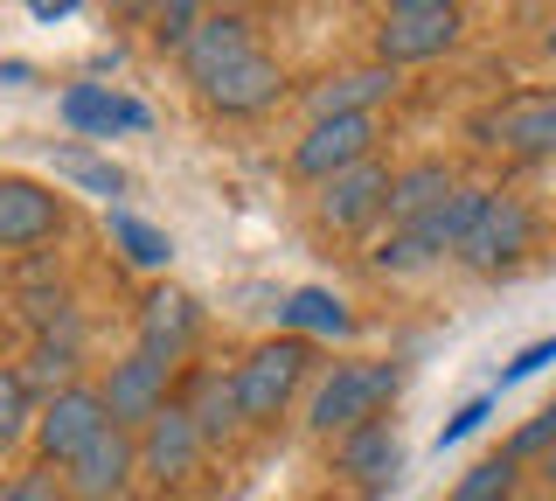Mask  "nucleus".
<instances>
[{"instance_id":"nucleus-1","label":"nucleus","mask_w":556,"mask_h":501,"mask_svg":"<svg viewBox=\"0 0 556 501\" xmlns=\"http://www.w3.org/2000/svg\"><path fill=\"white\" fill-rule=\"evenodd\" d=\"M396 362H369V355H348V362H327L320 370V384H313V397H306V431L313 439H348L355 425H369V418H382V404L396 397Z\"/></svg>"},{"instance_id":"nucleus-2","label":"nucleus","mask_w":556,"mask_h":501,"mask_svg":"<svg viewBox=\"0 0 556 501\" xmlns=\"http://www.w3.org/2000/svg\"><path fill=\"white\" fill-rule=\"evenodd\" d=\"M313 370H320V362H313V341H300V335H271V341H257V349L230 370V384H237V411H243V431H271V425L292 411V397H300V384H306Z\"/></svg>"},{"instance_id":"nucleus-3","label":"nucleus","mask_w":556,"mask_h":501,"mask_svg":"<svg viewBox=\"0 0 556 501\" xmlns=\"http://www.w3.org/2000/svg\"><path fill=\"white\" fill-rule=\"evenodd\" d=\"M382 71H410V63H439L466 42V8L452 0H390L369 28Z\"/></svg>"},{"instance_id":"nucleus-4","label":"nucleus","mask_w":556,"mask_h":501,"mask_svg":"<svg viewBox=\"0 0 556 501\" xmlns=\"http://www.w3.org/2000/svg\"><path fill=\"white\" fill-rule=\"evenodd\" d=\"M112 431V418H104V397L98 384H70L56 397H42V411H35V466H49V474H63L70 460H84L91 446Z\"/></svg>"},{"instance_id":"nucleus-5","label":"nucleus","mask_w":556,"mask_h":501,"mask_svg":"<svg viewBox=\"0 0 556 501\" xmlns=\"http://www.w3.org/2000/svg\"><path fill=\"white\" fill-rule=\"evenodd\" d=\"M535 230H543V223H535L529 202L508 196V188H494V196H486V210H480V223H473V237L459 245L452 265L473 272V279H501V272H515L521 258L535 251Z\"/></svg>"},{"instance_id":"nucleus-6","label":"nucleus","mask_w":556,"mask_h":501,"mask_svg":"<svg viewBox=\"0 0 556 501\" xmlns=\"http://www.w3.org/2000/svg\"><path fill=\"white\" fill-rule=\"evenodd\" d=\"M376 153H382V126H376V118H313L300 140H292L286 167H292V181L327 188L334 175H348V167H362V161H376Z\"/></svg>"},{"instance_id":"nucleus-7","label":"nucleus","mask_w":556,"mask_h":501,"mask_svg":"<svg viewBox=\"0 0 556 501\" xmlns=\"http://www.w3.org/2000/svg\"><path fill=\"white\" fill-rule=\"evenodd\" d=\"M98 397H104V418L139 439V431H147V425L174 404V362L132 349V355H118L112 370L98 376Z\"/></svg>"},{"instance_id":"nucleus-8","label":"nucleus","mask_w":556,"mask_h":501,"mask_svg":"<svg viewBox=\"0 0 556 501\" xmlns=\"http://www.w3.org/2000/svg\"><path fill=\"white\" fill-rule=\"evenodd\" d=\"M132 446H139V488H153V494H181L208 460V439L195 431V418L181 404H167Z\"/></svg>"},{"instance_id":"nucleus-9","label":"nucleus","mask_w":556,"mask_h":501,"mask_svg":"<svg viewBox=\"0 0 556 501\" xmlns=\"http://www.w3.org/2000/svg\"><path fill=\"white\" fill-rule=\"evenodd\" d=\"M132 335H139L147 355H161V362L181 370V362L195 355V341H202V300L188 286L153 279L147 292H139V306H132Z\"/></svg>"},{"instance_id":"nucleus-10","label":"nucleus","mask_w":556,"mask_h":501,"mask_svg":"<svg viewBox=\"0 0 556 501\" xmlns=\"http://www.w3.org/2000/svg\"><path fill=\"white\" fill-rule=\"evenodd\" d=\"M390 175L396 167L376 153V161L334 175L327 188H313V223L334 230V237H355V230H369V223H382V210H390Z\"/></svg>"},{"instance_id":"nucleus-11","label":"nucleus","mask_w":556,"mask_h":501,"mask_svg":"<svg viewBox=\"0 0 556 501\" xmlns=\"http://www.w3.org/2000/svg\"><path fill=\"white\" fill-rule=\"evenodd\" d=\"M473 133L480 147H501L515 161H556V91H508Z\"/></svg>"},{"instance_id":"nucleus-12","label":"nucleus","mask_w":556,"mask_h":501,"mask_svg":"<svg viewBox=\"0 0 556 501\" xmlns=\"http://www.w3.org/2000/svg\"><path fill=\"white\" fill-rule=\"evenodd\" d=\"M63 230H70V196L28 175H0V251H42Z\"/></svg>"},{"instance_id":"nucleus-13","label":"nucleus","mask_w":556,"mask_h":501,"mask_svg":"<svg viewBox=\"0 0 556 501\" xmlns=\"http://www.w3.org/2000/svg\"><path fill=\"white\" fill-rule=\"evenodd\" d=\"M396 91H404V71L355 63V71H327L320 84H306L300 105H306V126L313 118H376L382 105H396Z\"/></svg>"},{"instance_id":"nucleus-14","label":"nucleus","mask_w":556,"mask_h":501,"mask_svg":"<svg viewBox=\"0 0 556 501\" xmlns=\"http://www.w3.org/2000/svg\"><path fill=\"white\" fill-rule=\"evenodd\" d=\"M257 14H243V8H208L202 14V28H195V42L181 49V77L195 84V91H208L223 71H237L243 57H257Z\"/></svg>"},{"instance_id":"nucleus-15","label":"nucleus","mask_w":556,"mask_h":501,"mask_svg":"<svg viewBox=\"0 0 556 501\" xmlns=\"http://www.w3.org/2000/svg\"><path fill=\"white\" fill-rule=\"evenodd\" d=\"M334 474L362 494H390V480L404 474V439H396V418H369L355 425L348 439H334Z\"/></svg>"},{"instance_id":"nucleus-16","label":"nucleus","mask_w":556,"mask_h":501,"mask_svg":"<svg viewBox=\"0 0 556 501\" xmlns=\"http://www.w3.org/2000/svg\"><path fill=\"white\" fill-rule=\"evenodd\" d=\"M292 91V77H286V63L271 57V49H257V57H243L237 71H223L208 91H195L216 118H265L278 98Z\"/></svg>"},{"instance_id":"nucleus-17","label":"nucleus","mask_w":556,"mask_h":501,"mask_svg":"<svg viewBox=\"0 0 556 501\" xmlns=\"http://www.w3.org/2000/svg\"><path fill=\"white\" fill-rule=\"evenodd\" d=\"M63 488H70V501H126L139 488V446H132V431L112 425L84 460L63 466Z\"/></svg>"},{"instance_id":"nucleus-18","label":"nucleus","mask_w":556,"mask_h":501,"mask_svg":"<svg viewBox=\"0 0 556 501\" xmlns=\"http://www.w3.org/2000/svg\"><path fill=\"white\" fill-rule=\"evenodd\" d=\"M56 118L77 140H112V133H147L153 126V112L139 105V98L112 91V84H70L56 98Z\"/></svg>"},{"instance_id":"nucleus-19","label":"nucleus","mask_w":556,"mask_h":501,"mask_svg":"<svg viewBox=\"0 0 556 501\" xmlns=\"http://www.w3.org/2000/svg\"><path fill=\"white\" fill-rule=\"evenodd\" d=\"M459 188V167L439 161V153H417V161H396V175H390V230H410V223H425L439 202Z\"/></svg>"},{"instance_id":"nucleus-20","label":"nucleus","mask_w":556,"mask_h":501,"mask_svg":"<svg viewBox=\"0 0 556 501\" xmlns=\"http://www.w3.org/2000/svg\"><path fill=\"white\" fill-rule=\"evenodd\" d=\"M174 404L195 418V431L208 446H230L237 431H243V411H237V384H230V370H195L188 376V390L174 397Z\"/></svg>"},{"instance_id":"nucleus-21","label":"nucleus","mask_w":556,"mask_h":501,"mask_svg":"<svg viewBox=\"0 0 556 501\" xmlns=\"http://www.w3.org/2000/svg\"><path fill=\"white\" fill-rule=\"evenodd\" d=\"M278 327L300 335V341H348L355 335V306H348L341 292H327V286H300V292L278 300Z\"/></svg>"},{"instance_id":"nucleus-22","label":"nucleus","mask_w":556,"mask_h":501,"mask_svg":"<svg viewBox=\"0 0 556 501\" xmlns=\"http://www.w3.org/2000/svg\"><path fill=\"white\" fill-rule=\"evenodd\" d=\"M486 196H494V188L459 181V188H452V196H445V202H439V210H431L425 223H410V230H417V245H425L431 258H459V245L473 237V223H480V210H486Z\"/></svg>"},{"instance_id":"nucleus-23","label":"nucleus","mask_w":556,"mask_h":501,"mask_svg":"<svg viewBox=\"0 0 556 501\" xmlns=\"http://www.w3.org/2000/svg\"><path fill=\"white\" fill-rule=\"evenodd\" d=\"M104 237H112V251L126 258V265H139V272H167V258H174L167 230L139 223L132 210H104Z\"/></svg>"},{"instance_id":"nucleus-24","label":"nucleus","mask_w":556,"mask_h":501,"mask_svg":"<svg viewBox=\"0 0 556 501\" xmlns=\"http://www.w3.org/2000/svg\"><path fill=\"white\" fill-rule=\"evenodd\" d=\"M35 411H42V397L28 390V376L14 370V362H0V460L22 453L35 439Z\"/></svg>"},{"instance_id":"nucleus-25","label":"nucleus","mask_w":556,"mask_h":501,"mask_svg":"<svg viewBox=\"0 0 556 501\" xmlns=\"http://www.w3.org/2000/svg\"><path fill=\"white\" fill-rule=\"evenodd\" d=\"M521 480H529V466H515L508 453H486L452 480L445 501H521Z\"/></svg>"},{"instance_id":"nucleus-26","label":"nucleus","mask_w":556,"mask_h":501,"mask_svg":"<svg viewBox=\"0 0 556 501\" xmlns=\"http://www.w3.org/2000/svg\"><path fill=\"white\" fill-rule=\"evenodd\" d=\"M49 167L70 181V188H84V196H126V175H118L104 153H91V147H49Z\"/></svg>"},{"instance_id":"nucleus-27","label":"nucleus","mask_w":556,"mask_h":501,"mask_svg":"<svg viewBox=\"0 0 556 501\" xmlns=\"http://www.w3.org/2000/svg\"><path fill=\"white\" fill-rule=\"evenodd\" d=\"M369 265L382 272V279H410V272H431L439 258L417 245V230H390V237H382V245L369 251Z\"/></svg>"},{"instance_id":"nucleus-28","label":"nucleus","mask_w":556,"mask_h":501,"mask_svg":"<svg viewBox=\"0 0 556 501\" xmlns=\"http://www.w3.org/2000/svg\"><path fill=\"white\" fill-rule=\"evenodd\" d=\"M549 446H556V397H549V404H543L529 425L515 431L508 446H501V453H508L515 466H543V460H549Z\"/></svg>"},{"instance_id":"nucleus-29","label":"nucleus","mask_w":556,"mask_h":501,"mask_svg":"<svg viewBox=\"0 0 556 501\" xmlns=\"http://www.w3.org/2000/svg\"><path fill=\"white\" fill-rule=\"evenodd\" d=\"M202 14H208V8H195V0H174V8H153V14H147V22H153V42H161V49H174V57H181V49L195 42Z\"/></svg>"},{"instance_id":"nucleus-30","label":"nucleus","mask_w":556,"mask_h":501,"mask_svg":"<svg viewBox=\"0 0 556 501\" xmlns=\"http://www.w3.org/2000/svg\"><path fill=\"white\" fill-rule=\"evenodd\" d=\"M0 501H70L63 474H49V466H22V474L0 480Z\"/></svg>"},{"instance_id":"nucleus-31","label":"nucleus","mask_w":556,"mask_h":501,"mask_svg":"<svg viewBox=\"0 0 556 501\" xmlns=\"http://www.w3.org/2000/svg\"><path fill=\"white\" fill-rule=\"evenodd\" d=\"M486 418H494V397H473V404H459V411L439 425V453H445V446H459V439H473Z\"/></svg>"},{"instance_id":"nucleus-32","label":"nucleus","mask_w":556,"mask_h":501,"mask_svg":"<svg viewBox=\"0 0 556 501\" xmlns=\"http://www.w3.org/2000/svg\"><path fill=\"white\" fill-rule=\"evenodd\" d=\"M549 362H556V335H549V341H529V349H521L508 370H501V390H508V384H529V376L549 370Z\"/></svg>"},{"instance_id":"nucleus-33","label":"nucleus","mask_w":556,"mask_h":501,"mask_svg":"<svg viewBox=\"0 0 556 501\" xmlns=\"http://www.w3.org/2000/svg\"><path fill=\"white\" fill-rule=\"evenodd\" d=\"M535 480H543V494H556V446H549V460L535 466Z\"/></svg>"},{"instance_id":"nucleus-34","label":"nucleus","mask_w":556,"mask_h":501,"mask_svg":"<svg viewBox=\"0 0 556 501\" xmlns=\"http://www.w3.org/2000/svg\"><path fill=\"white\" fill-rule=\"evenodd\" d=\"M543 57L556 63V14H549V22H543Z\"/></svg>"},{"instance_id":"nucleus-35","label":"nucleus","mask_w":556,"mask_h":501,"mask_svg":"<svg viewBox=\"0 0 556 501\" xmlns=\"http://www.w3.org/2000/svg\"><path fill=\"white\" fill-rule=\"evenodd\" d=\"M521 501H556V494H521Z\"/></svg>"}]
</instances>
